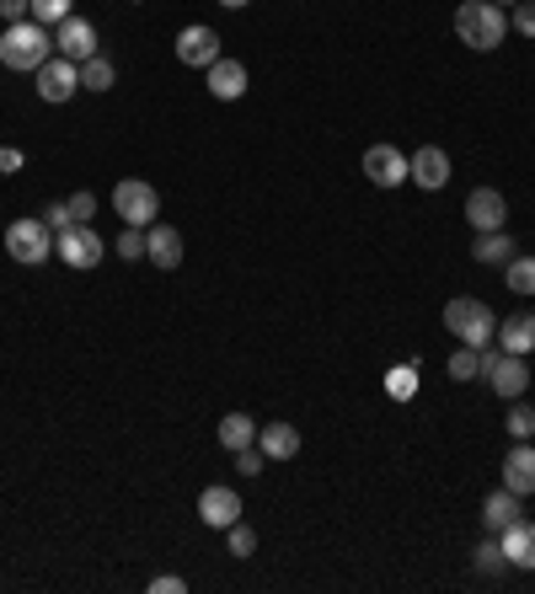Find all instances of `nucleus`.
I'll return each instance as SVG.
<instances>
[{
	"instance_id": "1",
	"label": "nucleus",
	"mask_w": 535,
	"mask_h": 594,
	"mask_svg": "<svg viewBox=\"0 0 535 594\" xmlns=\"http://www.w3.org/2000/svg\"><path fill=\"white\" fill-rule=\"evenodd\" d=\"M54 54V27H43V22H11L5 27V38H0V65L5 70H38L43 60Z\"/></svg>"
},
{
	"instance_id": "2",
	"label": "nucleus",
	"mask_w": 535,
	"mask_h": 594,
	"mask_svg": "<svg viewBox=\"0 0 535 594\" xmlns=\"http://www.w3.org/2000/svg\"><path fill=\"white\" fill-rule=\"evenodd\" d=\"M456 33H461V44L466 49H498L503 44V33H509V16H503V5H493V0H461L456 5Z\"/></svg>"
},
{
	"instance_id": "3",
	"label": "nucleus",
	"mask_w": 535,
	"mask_h": 594,
	"mask_svg": "<svg viewBox=\"0 0 535 594\" xmlns=\"http://www.w3.org/2000/svg\"><path fill=\"white\" fill-rule=\"evenodd\" d=\"M445 332H456L466 348H487V343L498 337V317H493L476 295H456V300L445 306Z\"/></svg>"
},
{
	"instance_id": "4",
	"label": "nucleus",
	"mask_w": 535,
	"mask_h": 594,
	"mask_svg": "<svg viewBox=\"0 0 535 594\" xmlns=\"http://www.w3.org/2000/svg\"><path fill=\"white\" fill-rule=\"evenodd\" d=\"M482 375H487V386L503 396V401H520L525 386H531L525 354H503V348H482Z\"/></svg>"
},
{
	"instance_id": "5",
	"label": "nucleus",
	"mask_w": 535,
	"mask_h": 594,
	"mask_svg": "<svg viewBox=\"0 0 535 594\" xmlns=\"http://www.w3.org/2000/svg\"><path fill=\"white\" fill-rule=\"evenodd\" d=\"M5 252L16 258V263H49L54 258V231H49V220H11V231H5Z\"/></svg>"
},
{
	"instance_id": "6",
	"label": "nucleus",
	"mask_w": 535,
	"mask_h": 594,
	"mask_svg": "<svg viewBox=\"0 0 535 594\" xmlns=\"http://www.w3.org/2000/svg\"><path fill=\"white\" fill-rule=\"evenodd\" d=\"M113 209H119V220L124 225H155V214H161V194L150 188V183H139V177H124L119 188H113Z\"/></svg>"
},
{
	"instance_id": "7",
	"label": "nucleus",
	"mask_w": 535,
	"mask_h": 594,
	"mask_svg": "<svg viewBox=\"0 0 535 594\" xmlns=\"http://www.w3.org/2000/svg\"><path fill=\"white\" fill-rule=\"evenodd\" d=\"M54 258L65 268H97L102 263V236H97V225H70V231H60L54 236Z\"/></svg>"
},
{
	"instance_id": "8",
	"label": "nucleus",
	"mask_w": 535,
	"mask_h": 594,
	"mask_svg": "<svg viewBox=\"0 0 535 594\" xmlns=\"http://www.w3.org/2000/svg\"><path fill=\"white\" fill-rule=\"evenodd\" d=\"M33 75H38V97H43V102H70V97L80 91V65L65 60V54H49Z\"/></svg>"
},
{
	"instance_id": "9",
	"label": "nucleus",
	"mask_w": 535,
	"mask_h": 594,
	"mask_svg": "<svg viewBox=\"0 0 535 594\" xmlns=\"http://www.w3.org/2000/svg\"><path fill=\"white\" fill-rule=\"evenodd\" d=\"M220 54H225V49H220V33H214V27L194 22V27L177 33V60H183L188 70H209Z\"/></svg>"
},
{
	"instance_id": "10",
	"label": "nucleus",
	"mask_w": 535,
	"mask_h": 594,
	"mask_svg": "<svg viewBox=\"0 0 535 594\" xmlns=\"http://www.w3.org/2000/svg\"><path fill=\"white\" fill-rule=\"evenodd\" d=\"M199 520L209 530H231L236 520H241V493H236V487H225V482L203 487V493H199Z\"/></svg>"
},
{
	"instance_id": "11",
	"label": "nucleus",
	"mask_w": 535,
	"mask_h": 594,
	"mask_svg": "<svg viewBox=\"0 0 535 594\" xmlns=\"http://www.w3.org/2000/svg\"><path fill=\"white\" fill-rule=\"evenodd\" d=\"M407 183H418V188L439 194V188L450 183V156H445L439 145H423L418 156H407Z\"/></svg>"
},
{
	"instance_id": "12",
	"label": "nucleus",
	"mask_w": 535,
	"mask_h": 594,
	"mask_svg": "<svg viewBox=\"0 0 535 594\" xmlns=\"http://www.w3.org/2000/svg\"><path fill=\"white\" fill-rule=\"evenodd\" d=\"M364 177L375 188H401L407 183V156H401L397 145H370L364 150Z\"/></svg>"
},
{
	"instance_id": "13",
	"label": "nucleus",
	"mask_w": 535,
	"mask_h": 594,
	"mask_svg": "<svg viewBox=\"0 0 535 594\" xmlns=\"http://www.w3.org/2000/svg\"><path fill=\"white\" fill-rule=\"evenodd\" d=\"M54 49L75 60V65H86L91 54H97V27L86 22V16H65L60 27H54Z\"/></svg>"
},
{
	"instance_id": "14",
	"label": "nucleus",
	"mask_w": 535,
	"mask_h": 594,
	"mask_svg": "<svg viewBox=\"0 0 535 594\" xmlns=\"http://www.w3.org/2000/svg\"><path fill=\"white\" fill-rule=\"evenodd\" d=\"M145 258L155 268H166V273L183 268V231H177V225H161V220L145 225Z\"/></svg>"
},
{
	"instance_id": "15",
	"label": "nucleus",
	"mask_w": 535,
	"mask_h": 594,
	"mask_svg": "<svg viewBox=\"0 0 535 594\" xmlns=\"http://www.w3.org/2000/svg\"><path fill=\"white\" fill-rule=\"evenodd\" d=\"M209 97H220V102H241V97H247V65L220 54V60L209 65Z\"/></svg>"
},
{
	"instance_id": "16",
	"label": "nucleus",
	"mask_w": 535,
	"mask_h": 594,
	"mask_svg": "<svg viewBox=\"0 0 535 594\" xmlns=\"http://www.w3.org/2000/svg\"><path fill=\"white\" fill-rule=\"evenodd\" d=\"M498 546H503L509 568H525V573H535V525H531V520H514L509 530H498Z\"/></svg>"
},
{
	"instance_id": "17",
	"label": "nucleus",
	"mask_w": 535,
	"mask_h": 594,
	"mask_svg": "<svg viewBox=\"0 0 535 594\" xmlns=\"http://www.w3.org/2000/svg\"><path fill=\"white\" fill-rule=\"evenodd\" d=\"M503 487H509V493H520V498L535 493V445H531V440H520V445L503 456Z\"/></svg>"
},
{
	"instance_id": "18",
	"label": "nucleus",
	"mask_w": 535,
	"mask_h": 594,
	"mask_svg": "<svg viewBox=\"0 0 535 594\" xmlns=\"http://www.w3.org/2000/svg\"><path fill=\"white\" fill-rule=\"evenodd\" d=\"M466 220L476 225V231H503V220H509V203H503V194H498V188H476V194L466 198Z\"/></svg>"
},
{
	"instance_id": "19",
	"label": "nucleus",
	"mask_w": 535,
	"mask_h": 594,
	"mask_svg": "<svg viewBox=\"0 0 535 594\" xmlns=\"http://www.w3.org/2000/svg\"><path fill=\"white\" fill-rule=\"evenodd\" d=\"M258 450L268 461H295L300 456V429L295 423H268V429H258Z\"/></svg>"
},
{
	"instance_id": "20",
	"label": "nucleus",
	"mask_w": 535,
	"mask_h": 594,
	"mask_svg": "<svg viewBox=\"0 0 535 594\" xmlns=\"http://www.w3.org/2000/svg\"><path fill=\"white\" fill-rule=\"evenodd\" d=\"M498 343H503V354H525V359H531L535 311H514V317H503V322H498Z\"/></svg>"
},
{
	"instance_id": "21",
	"label": "nucleus",
	"mask_w": 535,
	"mask_h": 594,
	"mask_svg": "<svg viewBox=\"0 0 535 594\" xmlns=\"http://www.w3.org/2000/svg\"><path fill=\"white\" fill-rule=\"evenodd\" d=\"M514 252H520V247H514L509 231H476V242H471V258L482 268H503Z\"/></svg>"
},
{
	"instance_id": "22",
	"label": "nucleus",
	"mask_w": 535,
	"mask_h": 594,
	"mask_svg": "<svg viewBox=\"0 0 535 594\" xmlns=\"http://www.w3.org/2000/svg\"><path fill=\"white\" fill-rule=\"evenodd\" d=\"M220 445L236 456V450H247V445H258V423L247 418V412H225L220 418Z\"/></svg>"
},
{
	"instance_id": "23",
	"label": "nucleus",
	"mask_w": 535,
	"mask_h": 594,
	"mask_svg": "<svg viewBox=\"0 0 535 594\" xmlns=\"http://www.w3.org/2000/svg\"><path fill=\"white\" fill-rule=\"evenodd\" d=\"M482 520H487V530H509L514 520H520V493H509V487H498L487 504H482Z\"/></svg>"
},
{
	"instance_id": "24",
	"label": "nucleus",
	"mask_w": 535,
	"mask_h": 594,
	"mask_svg": "<svg viewBox=\"0 0 535 594\" xmlns=\"http://www.w3.org/2000/svg\"><path fill=\"white\" fill-rule=\"evenodd\" d=\"M113 81H119V65H113L108 54H91V60L80 65V86H86V91H113Z\"/></svg>"
},
{
	"instance_id": "25",
	"label": "nucleus",
	"mask_w": 535,
	"mask_h": 594,
	"mask_svg": "<svg viewBox=\"0 0 535 594\" xmlns=\"http://www.w3.org/2000/svg\"><path fill=\"white\" fill-rule=\"evenodd\" d=\"M503 273H509V289L531 300V295H535V258H520V252H514V258L503 263Z\"/></svg>"
},
{
	"instance_id": "26",
	"label": "nucleus",
	"mask_w": 535,
	"mask_h": 594,
	"mask_svg": "<svg viewBox=\"0 0 535 594\" xmlns=\"http://www.w3.org/2000/svg\"><path fill=\"white\" fill-rule=\"evenodd\" d=\"M386 392L397 396V401H412V396H418V364H397V370H386Z\"/></svg>"
},
{
	"instance_id": "27",
	"label": "nucleus",
	"mask_w": 535,
	"mask_h": 594,
	"mask_svg": "<svg viewBox=\"0 0 535 594\" xmlns=\"http://www.w3.org/2000/svg\"><path fill=\"white\" fill-rule=\"evenodd\" d=\"M27 5H33V22H43V27H60L65 16H75L70 11L75 0H27Z\"/></svg>"
},
{
	"instance_id": "28",
	"label": "nucleus",
	"mask_w": 535,
	"mask_h": 594,
	"mask_svg": "<svg viewBox=\"0 0 535 594\" xmlns=\"http://www.w3.org/2000/svg\"><path fill=\"white\" fill-rule=\"evenodd\" d=\"M476 375H482V348L450 354V381H476Z\"/></svg>"
},
{
	"instance_id": "29",
	"label": "nucleus",
	"mask_w": 535,
	"mask_h": 594,
	"mask_svg": "<svg viewBox=\"0 0 535 594\" xmlns=\"http://www.w3.org/2000/svg\"><path fill=\"white\" fill-rule=\"evenodd\" d=\"M503 568H509L503 546H498V541H482V546H476V573H487V579H493V573H503Z\"/></svg>"
},
{
	"instance_id": "30",
	"label": "nucleus",
	"mask_w": 535,
	"mask_h": 594,
	"mask_svg": "<svg viewBox=\"0 0 535 594\" xmlns=\"http://www.w3.org/2000/svg\"><path fill=\"white\" fill-rule=\"evenodd\" d=\"M225 535H231V557H252V552H258V530H252V525H241V520H236Z\"/></svg>"
},
{
	"instance_id": "31",
	"label": "nucleus",
	"mask_w": 535,
	"mask_h": 594,
	"mask_svg": "<svg viewBox=\"0 0 535 594\" xmlns=\"http://www.w3.org/2000/svg\"><path fill=\"white\" fill-rule=\"evenodd\" d=\"M509 434H514V440H531V434H535V412L525 407V401H514V407H509Z\"/></svg>"
},
{
	"instance_id": "32",
	"label": "nucleus",
	"mask_w": 535,
	"mask_h": 594,
	"mask_svg": "<svg viewBox=\"0 0 535 594\" xmlns=\"http://www.w3.org/2000/svg\"><path fill=\"white\" fill-rule=\"evenodd\" d=\"M509 27H514L520 38H535V0H520V5H514V16H509Z\"/></svg>"
},
{
	"instance_id": "33",
	"label": "nucleus",
	"mask_w": 535,
	"mask_h": 594,
	"mask_svg": "<svg viewBox=\"0 0 535 594\" xmlns=\"http://www.w3.org/2000/svg\"><path fill=\"white\" fill-rule=\"evenodd\" d=\"M119 258H129V263L145 258V236H139V225H129V231L119 236Z\"/></svg>"
},
{
	"instance_id": "34",
	"label": "nucleus",
	"mask_w": 535,
	"mask_h": 594,
	"mask_svg": "<svg viewBox=\"0 0 535 594\" xmlns=\"http://www.w3.org/2000/svg\"><path fill=\"white\" fill-rule=\"evenodd\" d=\"M70 214H75L80 225H91V214H97V194H75L70 198Z\"/></svg>"
},
{
	"instance_id": "35",
	"label": "nucleus",
	"mask_w": 535,
	"mask_h": 594,
	"mask_svg": "<svg viewBox=\"0 0 535 594\" xmlns=\"http://www.w3.org/2000/svg\"><path fill=\"white\" fill-rule=\"evenodd\" d=\"M43 220H49V231H54V236L75 225V214H70V203H49V214H43Z\"/></svg>"
},
{
	"instance_id": "36",
	"label": "nucleus",
	"mask_w": 535,
	"mask_h": 594,
	"mask_svg": "<svg viewBox=\"0 0 535 594\" xmlns=\"http://www.w3.org/2000/svg\"><path fill=\"white\" fill-rule=\"evenodd\" d=\"M27 16H33L27 0H0V22H5V27H11V22H27Z\"/></svg>"
},
{
	"instance_id": "37",
	"label": "nucleus",
	"mask_w": 535,
	"mask_h": 594,
	"mask_svg": "<svg viewBox=\"0 0 535 594\" xmlns=\"http://www.w3.org/2000/svg\"><path fill=\"white\" fill-rule=\"evenodd\" d=\"M188 584L177 579V573H161V579H150V594H183Z\"/></svg>"
},
{
	"instance_id": "38",
	"label": "nucleus",
	"mask_w": 535,
	"mask_h": 594,
	"mask_svg": "<svg viewBox=\"0 0 535 594\" xmlns=\"http://www.w3.org/2000/svg\"><path fill=\"white\" fill-rule=\"evenodd\" d=\"M0 172H5V177H11V172H22V150L0 145Z\"/></svg>"
},
{
	"instance_id": "39",
	"label": "nucleus",
	"mask_w": 535,
	"mask_h": 594,
	"mask_svg": "<svg viewBox=\"0 0 535 594\" xmlns=\"http://www.w3.org/2000/svg\"><path fill=\"white\" fill-rule=\"evenodd\" d=\"M220 5H231V11H241V5H252V0H220Z\"/></svg>"
},
{
	"instance_id": "40",
	"label": "nucleus",
	"mask_w": 535,
	"mask_h": 594,
	"mask_svg": "<svg viewBox=\"0 0 535 594\" xmlns=\"http://www.w3.org/2000/svg\"><path fill=\"white\" fill-rule=\"evenodd\" d=\"M493 5H520V0H493Z\"/></svg>"
},
{
	"instance_id": "41",
	"label": "nucleus",
	"mask_w": 535,
	"mask_h": 594,
	"mask_svg": "<svg viewBox=\"0 0 535 594\" xmlns=\"http://www.w3.org/2000/svg\"><path fill=\"white\" fill-rule=\"evenodd\" d=\"M134 5H145V0H134Z\"/></svg>"
},
{
	"instance_id": "42",
	"label": "nucleus",
	"mask_w": 535,
	"mask_h": 594,
	"mask_svg": "<svg viewBox=\"0 0 535 594\" xmlns=\"http://www.w3.org/2000/svg\"><path fill=\"white\" fill-rule=\"evenodd\" d=\"M531 445H535V434H531Z\"/></svg>"
}]
</instances>
